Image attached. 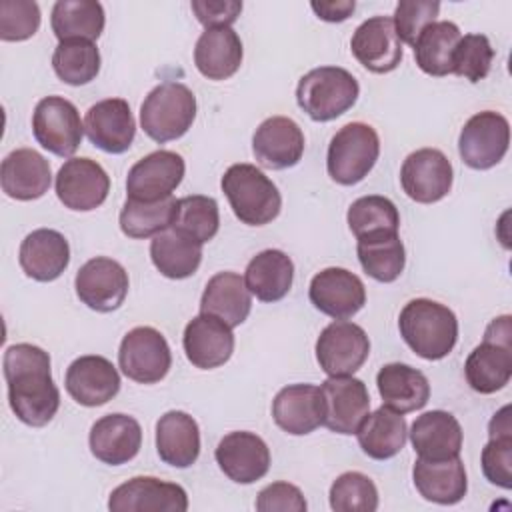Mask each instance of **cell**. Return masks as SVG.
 I'll return each instance as SVG.
<instances>
[{
	"label": "cell",
	"instance_id": "5b68a950",
	"mask_svg": "<svg viewBox=\"0 0 512 512\" xmlns=\"http://www.w3.org/2000/svg\"><path fill=\"white\" fill-rule=\"evenodd\" d=\"M358 94V80L340 66L314 68L296 86V102L314 122H328L342 116L356 104Z\"/></svg>",
	"mask_w": 512,
	"mask_h": 512
},
{
	"label": "cell",
	"instance_id": "f907efd6",
	"mask_svg": "<svg viewBox=\"0 0 512 512\" xmlns=\"http://www.w3.org/2000/svg\"><path fill=\"white\" fill-rule=\"evenodd\" d=\"M308 504L298 486L290 482H272L258 492V512H306Z\"/></svg>",
	"mask_w": 512,
	"mask_h": 512
},
{
	"label": "cell",
	"instance_id": "83f0119b",
	"mask_svg": "<svg viewBox=\"0 0 512 512\" xmlns=\"http://www.w3.org/2000/svg\"><path fill=\"white\" fill-rule=\"evenodd\" d=\"M18 262L28 278L52 282L62 276L70 264L68 240L52 228L32 230L20 244Z\"/></svg>",
	"mask_w": 512,
	"mask_h": 512
},
{
	"label": "cell",
	"instance_id": "4316f807",
	"mask_svg": "<svg viewBox=\"0 0 512 512\" xmlns=\"http://www.w3.org/2000/svg\"><path fill=\"white\" fill-rule=\"evenodd\" d=\"M0 184L2 192L14 200L28 202L42 198L52 184L50 164L40 152L32 148L12 150L2 160Z\"/></svg>",
	"mask_w": 512,
	"mask_h": 512
},
{
	"label": "cell",
	"instance_id": "7402d4cb",
	"mask_svg": "<svg viewBox=\"0 0 512 512\" xmlns=\"http://www.w3.org/2000/svg\"><path fill=\"white\" fill-rule=\"evenodd\" d=\"M84 132L102 152H126L136 136V122L130 104L122 98H106L92 104L84 116Z\"/></svg>",
	"mask_w": 512,
	"mask_h": 512
},
{
	"label": "cell",
	"instance_id": "8fae6325",
	"mask_svg": "<svg viewBox=\"0 0 512 512\" xmlns=\"http://www.w3.org/2000/svg\"><path fill=\"white\" fill-rule=\"evenodd\" d=\"M316 360L328 376H350L370 354V340L362 326L348 320L330 322L316 340Z\"/></svg>",
	"mask_w": 512,
	"mask_h": 512
},
{
	"label": "cell",
	"instance_id": "ac0fdd59",
	"mask_svg": "<svg viewBox=\"0 0 512 512\" xmlns=\"http://www.w3.org/2000/svg\"><path fill=\"white\" fill-rule=\"evenodd\" d=\"M308 298L322 314L334 320H346L366 304V288L354 272L332 266L320 270L310 280Z\"/></svg>",
	"mask_w": 512,
	"mask_h": 512
},
{
	"label": "cell",
	"instance_id": "9a60e30c",
	"mask_svg": "<svg viewBox=\"0 0 512 512\" xmlns=\"http://www.w3.org/2000/svg\"><path fill=\"white\" fill-rule=\"evenodd\" d=\"M110 512H186V490L154 476H134L110 492Z\"/></svg>",
	"mask_w": 512,
	"mask_h": 512
},
{
	"label": "cell",
	"instance_id": "4fadbf2b",
	"mask_svg": "<svg viewBox=\"0 0 512 512\" xmlns=\"http://www.w3.org/2000/svg\"><path fill=\"white\" fill-rule=\"evenodd\" d=\"M454 170L444 152L420 148L406 156L400 168V184L408 198L420 204H432L448 196Z\"/></svg>",
	"mask_w": 512,
	"mask_h": 512
},
{
	"label": "cell",
	"instance_id": "4dcf8cb0",
	"mask_svg": "<svg viewBox=\"0 0 512 512\" xmlns=\"http://www.w3.org/2000/svg\"><path fill=\"white\" fill-rule=\"evenodd\" d=\"M156 452L168 466H192L200 456L198 422L182 410H170L160 416L156 422Z\"/></svg>",
	"mask_w": 512,
	"mask_h": 512
},
{
	"label": "cell",
	"instance_id": "d6986e66",
	"mask_svg": "<svg viewBox=\"0 0 512 512\" xmlns=\"http://www.w3.org/2000/svg\"><path fill=\"white\" fill-rule=\"evenodd\" d=\"M216 464L236 484H254L264 478L270 468V450L266 442L246 430H236L226 434L216 450Z\"/></svg>",
	"mask_w": 512,
	"mask_h": 512
},
{
	"label": "cell",
	"instance_id": "b9f144b4",
	"mask_svg": "<svg viewBox=\"0 0 512 512\" xmlns=\"http://www.w3.org/2000/svg\"><path fill=\"white\" fill-rule=\"evenodd\" d=\"M52 68L64 84L84 86L100 72V52L94 42L64 40L54 48Z\"/></svg>",
	"mask_w": 512,
	"mask_h": 512
},
{
	"label": "cell",
	"instance_id": "f35d334b",
	"mask_svg": "<svg viewBox=\"0 0 512 512\" xmlns=\"http://www.w3.org/2000/svg\"><path fill=\"white\" fill-rule=\"evenodd\" d=\"M356 254L364 272L384 284L394 282L406 266V252L398 232H376L356 238Z\"/></svg>",
	"mask_w": 512,
	"mask_h": 512
},
{
	"label": "cell",
	"instance_id": "8992f818",
	"mask_svg": "<svg viewBox=\"0 0 512 512\" xmlns=\"http://www.w3.org/2000/svg\"><path fill=\"white\" fill-rule=\"evenodd\" d=\"M466 382L474 392L494 394L502 390L512 376V326L510 316L494 318L464 364Z\"/></svg>",
	"mask_w": 512,
	"mask_h": 512
},
{
	"label": "cell",
	"instance_id": "30bf717a",
	"mask_svg": "<svg viewBox=\"0 0 512 512\" xmlns=\"http://www.w3.org/2000/svg\"><path fill=\"white\" fill-rule=\"evenodd\" d=\"M510 124L494 110H484L468 118L458 136V152L466 166L488 170L508 152Z\"/></svg>",
	"mask_w": 512,
	"mask_h": 512
},
{
	"label": "cell",
	"instance_id": "7dc6e473",
	"mask_svg": "<svg viewBox=\"0 0 512 512\" xmlns=\"http://www.w3.org/2000/svg\"><path fill=\"white\" fill-rule=\"evenodd\" d=\"M40 28V8L34 0L0 2V38L4 42H22Z\"/></svg>",
	"mask_w": 512,
	"mask_h": 512
},
{
	"label": "cell",
	"instance_id": "2e32d148",
	"mask_svg": "<svg viewBox=\"0 0 512 512\" xmlns=\"http://www.w3.org/2000/svg\"><path fill=\"white\" fill-rule=\"evenodd\" d=\"M186 172L184 158L172 150H156L140 158L126 176L128 198L156 202L172 196Z\"/></svg>",
	"mask_w": 512,
	"mask_h": 512
},
{
	"label": "cell",
	"instance_id": "816d5d0a",
	"mask_svg": "<svg viewBox=\"0 0 512 512\" xmlns=\"http://www.w3.org/2000/svg\"><path fill=\"white\" fill-rule=\"evenodd\" d=\"M192 12L196 14L198 22L206 28L230 26L238 20L242 12V2L238 0H192Z\"/></svg>",
	"mask_w": 512,
	"mask_h": 512
},
{
	"label": "cell",
	"instance_id": "e0dca14e",
	"mask_svg": "<svg viewBox=\"0 0 512 512\" xmlns=\"http://www.w3.org/2000/svg\"><path fill=\"white\" fill-rule=\"evenodd\" d=\"M324 422L336 434H356L370 410V394L360 378L328 376L322 386Z\"/></svg>",
	"mask_w": 512,
	"mask_h": 512
},
{
	"label": "cell",
	"instance_id": "74e56055",
	"mask_svg": "<svg viewBox=\"0 0 512 512\" xmlns=\"http://www.w3.org/2000/svg\"><path fill=\"white\" fill-rule=\"evenodd\" d=\"M104 8L96 0H58L52 8L50 26L54 36L64 40L94 42L104 32Z\"/></svg>",
	"mask_w": 512,
	"mask_h": 512
},
{
	"label": "cell",
	"instance_id": "e575fe53",
	"mask_svg": "<svg viewBox=\"0 0 512 512\" xmlns=\"http://www.w3.org/2000/svg\"><path fill=\"white\" fill-rule=\"evenodd\" d=\"M294 280V262L282 250L268 248L258 252L244 270V282L252 296L260 302L282 300Z\"/></svg>",
	"mask_w": 512,
	"mask_h": 512
},
{
	"label": "cell",
	"instance_id": "ee69618b",
	"mask_svg": "<svg viewBox=\"0 0 512 512\" xmlns=\"http://www.w3.org/2000/svg\"><path fill=\"white\" fill-rule=\"evenodd\" d=\"M346 220L356 238L376 232H398L400 228L398 208L390 198L378 194L354 200L348 208Z\"/></svg>",
	"mask_w": 512,
	"mask_h": 512
},
{
	"label": "cell",
	"instance_id": "f6af8a7d",
	"mask_svg": "<svg viewBox=\"0 0 512 512\" xmlns=\"http://www.w3.org/2000/svg\"><path fill=\"white\" fill-rule=\"evenodd\" d=\"M330 508L334 512H374L378 488L362 472H344L330 486Z\"/></svg>",
	"mask_w": 512,
	"mask_h": 512
},
{
	"label": "cell",
	"instance_id": "9c48e42d",
	"mask_svg": "<svg viewBox=\"0 0 512 512\" xmlns=\"http://www.w3.org/2000/svg\"><path fill=\"white\" fill-rule=\"evenodd\" d=\"M32 132L44 150L70 158L82 144L84 124L78 108L70 100L62 96H46L34 108Z\"/></svg>",
	"mask_w": 512,
	"mask_h": 512
},
{
	"label": "cell",
	"instance_id": "f1b7e54d",
	"mask_svg": "<svg viewBox=\"0 0 512 512\" xmlns=\"http://www.w3.org/2000/svg\"><path fill=\"white\" fill-rule=\"evenodd\" d=\"M410 442L422 460H448L460 456L462 426L446 410L420 414L410 426Z\"/></svg>",
	"mask_w": 512,
	"mask_h": 512
},
{
	"label": "cell",
	"instance_id": "d4e9b609",
	"mask_svg": "<svg viewBox=\"0 0 512 512\" xmlns=\"http://www.w3.org/2000/svg\"><path fill=\"white\" fill-rule=\"evenodd\" d=\"M88 444L96 460L120 466L140 452L142 428L138 420L128 414H106L92 424Z\"/></svg>",
	"mask_w": 512,
	"mask_h": 512
},
{
	"label": "cell",
	"instance_id": "7c38bea8",
	"mask_svg": "<svg viewBox=\"0 0 512 512\" xmlns=\"http://www.w3.org/2000/svg\"><path fill=\"white\" fill-rule=\"evenodd\" d=\"M128 272L112 258L96 256L80 266L74 278L76 296L96 312L118 310L128 294Z\"/></svg>",
	"mask_w": 512,
	"mask_h": 512
},
{
	"label": "cell",
	"instance_id": "d6a6232c",
	"mask_svg": "<svg viewBox=\"0 0 512 512\" xmlns=\"http://www.w3.org/2000/svg\"><path fill=\"white\" fill-rule=\"evenodd\" d=\"M376 386L384 406L400 414L424 408L430 398L426 374L400 362L384 364L376 374Z\"/></svg>",
	"mask_w": 512,
	"mask_h": 512
},
{
	"label": "cell",
	"instance_id": "7bdbcfd3",
	"mask_svg": "<svg viewBox=\"0 0 512 512\" xmlns=\"http://www.w3.org/2000/svg\"><path fill=\"white\" fill-rule=\"evenodd\" d=\"M170 228L184 232L200 244L210 242L220 228L218 202L212 196L202 194L178 198Z\"/></svg>",
	"mask_w": 512,
	"mask_h": 512
},
{
	"label": "cell",
	"instance_id": "5bb4252c",
	"mask_svg": "<svg viewBox=\"0 0 512 512\" xmlns=\"http://www.w3.org/2000/svg\"><path fill=\"white\" fill-rule=\"evenodd\" d=\"M58 200L76 212H90L104 204L110 192L106 170L92 158L66 160L54 180Z\"/></svg>",
	"mask_w": 512,
	"mask_h": 512
},
{
	"label": "cell",
	"instance_id": "484cf974",
	"mask_svg": "<svg viewBox=\"0 0 512 512\" xmlns=\"http://www.w3.org/2000/svg\"><path fill=\"white\" fill-rule=\"evenodd\" d=\"M272 418L278 428L292 436L314 432L324 422V398L320 386H284L272 400Z\"/></svg>",
	"mask_w": 512,
	"mask_h": 512
},
{
	"label": "cell",
	"instance_id": "c3c4849f",
	"mask_svg": "<svg viewBox=\"0 0 512 512\" xmlns=\"http://www.w3.org/2000/svg\"><path fill=\"white\" fill-rule=\"evenodd\" d=\"M438 12H440V2H432V0H402V2H398L392 22H394L400 42L414 46L420 32L428 24L436 22Z\"/></svg>",
	"mask_w": 512,
	"mask_h": 512
},
{
	"label": "cell",
	"instance_id": "44dd1931",
	"mask_svg": "<svg viewBox=\"0 0 512 512\" xmlns=\"http://www.w3.org/2000/svg\"><path fill=\"white\" fill-rule=\"evenodd\" d=\"M66 392L80 406H102L120 392V374L116 366L98 354L76 358L64 376Z\"/></svg>",
	"mask_w": 512,
	"mask_h": 512
},
{
	"label": "cell",
	"instance_id": "f546056e",
	"mask_svg": "<svg viewBox=\"0 0 512 512\" xmlns=\"http://www.w3.org/2000/svg\"><path fill=\"white\" fill-rule=\"evenodd\" d=\"M412 480L418 494L442 506L460 502L468 490V478L460 456L448 460H422L416 458Z\"/></svg>",
	"mask_w": 512,
	"mask_h": 512
},
{
	"label": "cell",
	"instance_id": "bcb514c9",
	"mask_svg": "<svg viewBox=\"0 0 512 512\" xmlns=\"http://www.w3.org/2000/svg\"><path fill=\"white\" fill-rule=\"evenodd\" d=\"M494 48L484 34H464L452 58V74L476 84L490 72Z\"/></svg>",
	"mask_w": 512,
	"mask_h": 512
},
{
	"label": "cell",
	"instance_id": "d590c367",
	"mask_svg": "<svg viewBox=\"0 0 512 512\" xmlns=\"http://www.w3.org/2000/svg\"><path fill=\"white\" fill-rule=\"evenodd\" d=\"M150 258L162 276L184 280L198 270L202 262V244L180 230L166 228L152 238Z\"/></svg>",
	"mask_w": 512,
	"mask_h": 512
},
{
	"label": "cell",
	"instance_id": "6da1fadb",
	"mask_svg": "<svg viewBox=\"0 0 512 512\" xmlns=\"http://www.w3.org/2000/svg\"><path fill=\"white\" fill-rule=\"evenodd\" d=\"M8 404L16 418L32 428L46 426L60 408V390L52 380L50 354L20 342L4 352Z\"/></svg>",
	"mask_w": 512,
	"mask_h": 512
},
{
	"label": "cell",
	"instance_id": "f5cc1de1",
	"mask_svg": "<svg viewBox=\"0 0 512 512\" xmlns=\"http://www.w3.org/2000/svg\"><path fill=\"white\" fill-rule=\"evenodd\" d=\"M312 10L320 20L326 22H344L352 16L356 2L354 0H340V2H312Z\"/></svg>",
	"mask_w": 512,
	"mask_h": 512
},
{
	"label": "cell",
	"instance_id": "ba28073f",
	"mask_svg": "<svg viewBox=\"0 0 512 512\" xmlns=\"http://www.w3.org/2000/svg\"><path fill=\"white\" fill-rule=\"evenodd\" d=\"M118 366L126 378L138 384H156L168 374L172 352L166 338L156 328L138 326L122 338Z\"/></svg>",
	"mask_w": 512,
	"mask_h": 512
},
{
	"label": "cell",
	"instance_id": "8d00e7d4",
	"mask_svg": "<svg viewBox=\"0 0 512 512\" xmlns=\"http://www.w3.org/2000/svg\"><path fill=\"white\" fill-rule=\"evenodd\" d=\"M358 444L362 452L374 460L394 458L406 444L408 428L400 412L380 406L364 418L356 430Z\"/></svg>",
	"mask_w": 512,
	"mask_h": 512
},
{
	"label": "cell",
	"instance_id": "ab89813d",
	"mask_svg": "<svg viewBox=\"0 0 512 512\" xmlns=\"http://www.w3.org/2000/svg\"><path fill=\"white\" fill-rule=\"evenodd\" d=\"M460 38L462 32L454 22L440 20L428 24L412 46L418 68L438 78L452 74V58Z\"/></svg>",
	"mask_w": 512,
	"mask_h": 512
},
{
	"label": "cell",
	"instance_id": "7a4b0ae2",
	"mask_svg": "<svg viewBox=\"0 0 512 512\" xmlns=\"http://www.w3.org/2000/svg\"><path fill=\"white\" fill-rule=\"evenodd\" d=\"M398 330L408 348L424 360L446 358L458 340L456 314L430 298H414L404 304Z\"/></svg>",
	"mask_w": 512,
	"mask_h": 512
},
{
	"label": "cell",
	"instance_id": "60d3db41",
	"mask_svg": "<svg viewBox=\"0 0 512 512\" xmlns=\"http://www.w3.org/2000/svg\"><path fill=\"white\" fill-rule=\"evenodd\" d=\"M176 210V198L168 196L156 202H140L126 198L120 210V230L134 240L154 238L172 226Z\"/></svg>",
	"mask_w": 512,
	"mask_h": 512
},
{
	"label": "cell",
	"instance_id": "cb8c5ba5",
	"mask_svg": "<svg viewBox=\"0 0 512 512\" xmlns=\"http://www.w3.org/2000/svg\"><path fill=\"white\" fill-rule=\"evenodd\" d=\"M182 346L192 366L212 370L230 360L234 352V334L220 318L200 312L186 324Z\"/></svg>",
	"mask_w": 512,
	"mask_h": 512
},
{
	"label": "cell",
	"instance_id": "3957f363",
	"mask_svg": "<svg viewBox=\"0 0 512 512\" xmlns=\"http://www.w3.org/2000/svg\"><path fill=\"white\" fill-rule=\"evenodd\" d=\"M220 186L234 216L246 226L270 224L280 214L282 196L276 184L252 164H232L224 172Z\"/></svg>",
	"mask_w": 512,
	"mask_h": 512
},
{
	"label": "cell",
	"instance_id": "1f68e13d",
	"mask_svg": "<svg viewBox=\"0 0 512 512\" xmlns=\"http://www.w3.org/2000/svg\"><path fill=\"white\" fill-rule=\"evenodd\" d=\"M242 40L230 26L206 28L194 46V64L208 80H226L242 64Z\"/></svg>",
	"mask_w": 512,
	"mask_h": 512
},
{
	"label": "cell",
	"instance_id": "db71d44e",
	"mask_svg": "<svg viewBox=\"0 0 512 512\" xmlns=\"http://www.w3.org/2000/svg\"><path fill=\"white\" fill-rule=\"evenodd\" d=\"M504 434H512V422H510V406L500 408L490 424H488V436H504Z\"/></svg>",
	"mask_w": 512,
	"mask_h": 512
},
{
	"label": "cell",
	"instance_id": "52a82bcc",
	"mask_svg": "<svg viewBox=\"0 0 512 512\" xmlns=\"http://www.w3.org/2000/svg\"><path fill=\"white\" fill-rule=\"evenodd\" d=\"M378 156L380 138L376 130L364 122H350L332 136L326 154V170L334 182L352 186L368 176Z\"/></svg>",
	"mask_w": 512,
	"mask_h": 512
},
{
	"label": "cell",
	"instance_id": "681fc988",
	"mask_svg": "<svg viewBox=\"0 0 512 512\" xmlns=\"http://www.w3.org/2000/svg\"><path fill=\"white\" fill-rule=\"evenodd\" d=\"M482 472L490 484L504 490L512 488V434L488 440L482 448Z\"/></svg>",
	"mask_w": 512,
	"mask_h": 512
},
{
	"label": "cell",
	"instance_id": "836d02e7",
	"mask_svg": "<svg viewBox=\"0 0 512 512\" xmlns=\"http://www.w3.org/2000/svg\"><path fill=\"white\" fill-rule=\"evenodd\" d=\"M252 308V294L246 282L236 272L214 274L202 292L200 312L212 314L226 322L230 328L240 326Z\"/></svg>",
	"mask_w": 512,
	"mask_h": 512
},
{
	"label": "cell",
	"instance_id": "ffe728a7",
	"mask_svg": "<svg viewBox=\"0 0 512 512\" xmlns=\"http://www.w3.org/2000/svg\"><path fill=\"white\" fill-rule=\"evenodd\" d=\"M350 50L354 58L374 74H386L402 62V42L390 16H372L352 34Z\"/></svg>",
	"mask_w": 512,
	"mask_h": 512
},
{
	"label": "cell",
	"instance_id": "603a6c76",
	"mask_svg": "<svg viewBox=\"0 0 512 512\" xmlns=\"http://www.w3.org/2000/svg\"><path fill=\"white\" fill-rule=\"evenodd\" d=\"M304 132L286 116L266 118L252 136V152L260 166L270 170L292 168L304 154Z\"/></svg>",
	"mask_w": 512,
	"mask_h": 512
},
{
	"label": "cell",
	"instance_id": "277c9868",
	"mask_svg": "<svg viewBox=\"0 0 512 512\" xmlns=\"http://www.w3.org/2000/svg\"><path fill=\"white\" fill-rule=\"evenodd\" d=\"M196 118V96L182 82L154 86L140 106V126L158 144L184 136Z\"/></svg>",
	"mask_w": 512,
	"mask_h": 512
}]
</instances>
